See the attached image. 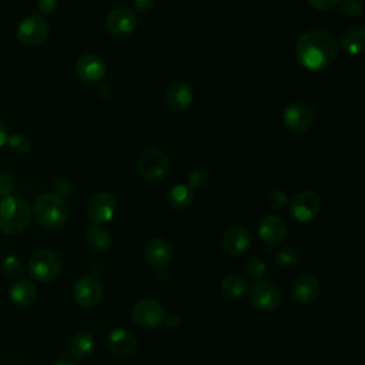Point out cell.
I'll return each mask as SVG.
<instances>
[{"instance_id":"obj_1","label":"cell","mask_w":365,"mask_h":365,"mask_svg":"<svg viewBox=\"0 0 365 365\" xmlns=\"http://www.w3.org/2000/svg\"><path fill=\"white\" fill-rule=\"evenodd\" d=\"M338 54V44L334 36L324 29L305 30L295 43L298 63L312 71L324 70L334 63Z\"/></svg>"},{"instance_id":"obj_2","label":"cell","mask_w":365,"mask_h":365,"mask_svg":"<svg viewBox=\"0 0 365 365\" xmlns=\"http://www.w3.org/2000/svg\"><path fill=\"white\" fill-rule=\"evenodd\" d=\"M31 215L36 222L46 230L61 228L68 218V208L57 194H41L34 201Z\"/></svg>"},{"instance_id":"obj_3","label":"cell","mask_w":365,"mask_h":365,"mask_svg":"<svg viewBox=\"0 0 365 365\" xmlns=\"http://www.w3.org/2000/svg\"><path fill=\"white\" fill-rule=\"evenodd\" d=\"M31 220L29 204L20 197H6L0 200V232L16 235L23 232Z\"/></svg>"},{"instance_id":"obj_4","label":"cell","mask_w":365,"mask_h":365,"mask_svg":"<svg viewBox=\"0 0 365 365\" xmlns=\"http://www.w3.org/2000/svg\"><path fill=\"white\" fill-rule=\"evenodd\" d=\"M63 268L60 255L48 248L36 251L29 259V274L38 282H50L56 279Z\"/></svg>"},{"instance_id":"obj_5","label":"cell","mask_w":365,"mask_h":365,"mask_svg":"<svg viewBox=\"0 0 365 365\" xmlns=\"http://www.w3.org/2000/svg\"><path fill=\"white\" fill-rule=\"evenodd\" d=\"M140 175L148 181H160L170 171V158L160 148H147L137 158Z\"/></svg>"},{"instance_id":"obj_6","label":"cell","mask_w":365,"mask_h":365,"mask_svg":"<svg viewBox=\"0 0 365 365\" xmlns=\"http://www.w3.org/2000/svg\"><path fill=\"white\" fill-rule=\"evenodd\" d=\"M48 33V21L40 14H31L20 21L17 26L16 37L19 43L26 47H37L47 40Z\"/></svg>"},{"instance_id":"obj_7","label":"cell","mask_w":365,"mask_h":365,"mask_svg":"<svg viewBox=\"0 0 365 365\" xmlns=\"http://www.w3.org/2000/svg\"><path fill=\"white\" fill-rule=\"evenodd\" d=\"M315 117L317 113L314 107L307 101H292L285 107L282 113V121L285 127L297 134L308 131L312 127Z\"/></svg>"},{"instance_id":"obj_8","label":"cell","mask_w":365,"mask_h":365,"mask_svg":"<svg viewBox=\"0 0 365 365\" xmlns=\"http://www.w3.org/2000/svg\"><path fill=\"white\" fill-rule=\"evenodd\" d=\"M250 304L262 312H269L278 308L281 302V291L278 285L269 279H259L252 284L248 292Z\"/></svg>"},{"instance_id":"obj_9","label":"cell","mask_w":365,"mask_h":365,"mask_svg":"<svg viewBox=\"0 0 365 365\" xmlns=\"http://www.w3.org/2000/svg\"><path fill=\"white\" fill-rule=\"evenodd\" d=\"M321 211V197L312 190L299 191L289 201V212L298 222L312 221Z\"/></svg>"},{"instance_id":"obj_10","label":"cell","mask_w":365,"mask_h":365,"mask_svg":"<svg viewBox=\"0 0 365 365\" xmlns=\"http://www.w3.org/2000/svg\"><path fill=\"white\" fill-rule=\"evenodd\" d=\"M131 317L134 324L143 329H153L165 319L163 305L151 298L140 299L134 305Z\"/></svg>"},{"instance_id":"obj_11","label":"cell","mask_w":365,"mask_h":365,"mask_svg":"<svg viewBox=\"0 0 365 365\" xmlns=\"http://www.w3.org/2000/svg\"><path fill=\"white\" fill-rule=\"evenodd\" d=\"M117 210L115 197L107 191L96 192L87 204V215L93 224H106L108 222Z\"/></svg>"},{"instance_id":"obj_12","label":"cell","mask_w":365,"mask_h":365,"mask_svg":"<svg viewBox=\"0 0 365 365\" xmlns=\"http://www.w3.org/2000/svg\"><path fill=\"white\" fill-rule=\"evenodd\" d=\"M104 295L101 282L94 277H83L76 281L73 287V297L76 302L84 308L97 307Z\"/></svg>"},{"instance_id":"obj_13","label":"cell","mask_w":365,"mask_h":365,"mask_svg":"<svg viewBox=\"0 0 365 365\" xmlns=\"http://www.w3.org/2000/svg\"><path fill=\"white\" fill-rule=\"evenodd\" d=\"M135 24L137 17L134 11L124 6L114 7L106 17V29L114 37H125L131 34Z\"/></svg>"},{"instance_id":"obj_14","label":"cell","mask_w":365,"mask_h":365,"mask_svg":"<svg viewBox=\"0 0 365 365\" xmlns=\"http://www.w3.org/2000/svg\"><path fill=\"white\" fill-rule=\"evenodd\" d=\"M251 245V234L242 225H232L224 231L221 237V248L230 257H240L248 251Z\"/></svg>"},{"instance_id":"obj_15","label":"cell","mask_w":365,"mask_h":365,"mask_svg":"<svg viewBox=\"0 0 365 365\" xmlns=\"http://www.w3.org/2000/svg\"><path fill=\"white\" fill-rule=\"evenodd\" d=\"M107 71L104 60L93 53L80 56L76 61V73L84 83H98L104 78Z\"/></svg>"},{"instance_id":"obj_16","label":"cell","mask_w":365,"mask_h":365,"mask_svg":"<svg viewBox=\"0 0 365 365\" xmlns=\"http://www.w3.org/2000/svg\"><path fill=\"white\" fill-rule=\"evenodd\" d=\"M107 348L114 356L127 358L135 352L137 339L128 329L114 328L107 336Z\"/></svg>"},{"instance_id":"obj_17","label":"cell","mask_w":365,"mask_h":365,"mask_svg":"<svg viewBox=\"0 0 365 365\" xmlns=\"http://www.w3.org/2000/svg\"><path fill=\"white\" fill-rule=\"evenodd\" d=\"M164 98L168 108L174 111H184L192 104V100H194L192 87L187 81L177 80L167 87Z\"/></svg>"},{"instance_id":"obj_18","label":"cell","mask_w":365,"mask_h":365,"mask_svg":"<svg viewBox=\"0 0 365 365\" xmlns=\"http://www.w3.org/2000/svg\"><path fill=\"white\" fill-rule=\"evenodd\" d=\"M259 238L268 245H278L287 237V224L285 221L274 214L264 217L258 225Z\"/></svg>"},{"instance_id":"obj_19","label":"cell","mask_w":365,"mask_h":365,"mask_svg":"<svg viewBox=\"0 0 365 365\" xmlns=\"http://www.w3.org/2000/svg\"><path fill=\"white\" fill-rule=\"evenodd\" d=\"M292 298L302 304L308 305L317 301L319 295V282L318 279L311 274H302L292 282Z\"/></svg>"},{"instance_id":"obj_20","label":"cell","mask_w":365,"mask_h":365,"mask_svg":"<svg viewBox=\"0 0 365 365\" xmlns=\"http://www.w3.org/2000/svg\"><path fill=\"white\" fill-rule=\"evenodd\" d=\"M144 258L151 267L164 268L173 258L171 245L163 238H151L144 247Z\"/></svg>"},{"instance_id":"obj_21","label":"cell","mask_w":365,"mask_h":365,"mask_svg":"<svg viewBox=\"0 0 365 365\" xmlns=\"http://www.w3.org/2000/svg\"><path fill=\"white\" fill-rule=\"evenodd\" d=\"M9 298L17 308H27L36 301L37 288L29 279H17L9 289Z\"/></svg>"},{"instance_id":"obj_22","label":"cell","mask_w":365,"mask_h":365,"mask_svg":"<svg viewBox=\"0 0 365 365\" xmlns=\"http://www.w3.org/2000/svg\"><path fill=\"white\" fill-rule=\"evenodd\" d=\"M341 47L352 56L361 54L365 46V30L362 26H354L346 29L339 38Z\"/></svg>"},{"instance_id":"obj_23","label":"cell","mask_w":365,"mask_h":365,"mask_svg":"<svg viewBox=\"0 0 365 365\" xmlns=\"http://www.w3.org/2000/svg\"><path fill=\"white\" fill-rule=\"evenodd\" d=\"M194 200V190L187 184H174L165 192V202L173 210H184Z\"/></svg>"},{"instance_id":"obj_24","label":"cell","mask_w":365,"mask_h":365,"mask_svg":"<svg viewBox=\"0 0 365 365\" xmlns=\"http://www.w3.org/2000/svg\"><path fill=\"white\" fill-rule=\"evenodd\" d=\"M94 349V338L88 332H77L68 344V354L73 358L83 359L88 356Z\"/></svg>"},{"instance_id":"obj_25","label":"cell","mask_w":365,"mask_h":365,"mask_svg":"<svg viewBox=\"0 0 365 365\" xmlns=\"http://www.w3.org/2000/svg\"><path fill=\"white\" fill-rule=\"evenodd\" d=\"M220 289L225 298L237 299L247 292V281L238 274H228L222 278Z\"/></svg>"},{"instance_id":"obj_26","label":"cell","mask_w":365,"mask_h":365,"mask_svg":"<svg viewBox=\"0 0 365 365\" xmlns=\"http://www.w3.org/2000/svg\"><path fill=\"white\" fill-rule=\"evenodd\" d=\"M86 241L94 251H106L111 245V235L103 225L91 224L87 228Z\"/></svg>"},{"instance_id":"obj_27","label":"cell","mask_w":365,"mask_h":365,"mask_svg":"<svg viewBox=\"0 0 365 365\" xmlns=\"http://www.w3.org/2000/svg\"><path fill=\"white\" fill-rule=\"evenodd\" d=\"M24 264L16 255L6 257L0 265V271L6 278H17L24 272Z\"/></svg>"},{"instance_id":"obj_28","label":"cell","mask_w":365,"mask_h":365,"mask_svg":"<svg viewBox=\"0 0 365 365\" xmlns=\"http://www.w3.org/2000/svg\"><path fill=\"white\" fill-rule=\"evenodd\" d=\"M274 258L277 261V264L282 268H292L298 264L299 261V254L295 248L292 247H282L279 250L275 251Z\"/></svg>"},{"instance_id":"obj_29","label":"cell","mask_w":365,"mask_h":365,"mask_svg":"<svg viewBox=\"0 0 365 365\" xmlns=\"http://www.w3.org/2000/svg\"><path fill=\"white\" fill-rule=\"evenodd\" d=\"M6 144L14 154H24L31 148L30 138L23 133H14V134L9 135Z\"/></svg>"},{"instance_id":"obj_30","label":"cell","mask_w":365,"mask_h":365,"mask_svg":"<svg viewBox=\"0 0 365 365\" xmlns=\"http://www.w3.org/2000/svg\"><path fill=\"white\" fill-rule=\"evenodd\" d=\"M338 7L339 13L348 20L359 19L362 14V3L359 0H341Z\"/></svg>"},{"instance_id":"obj_31","label":"cell","mask_w":365,"mask_h":365,"mask_svg":"<svg viewBox=\"0 0 365 365\" xmlns=\"http://www.w3.org/2000/svg\"><path fill=\"white\" fill-rule=\"evenodd\" d=\"M267 267H265V262L258 258V257H251L248 258L245 262H244V272L250 277V278H261L265 272Z\"/></svg>"},{"instance_id":"obj_32","label":"cell","mask_w":365,"mask_h":365,"mask_svg":"<svg viewBox=\"0 0 365 365\" xmlns=\"http://www.w3.org/2000/svg\"><path fill=\"white\" fill-rule=\"evenodd\" d=\"M208 178H210V171L207 168H195L188 174V178H187L188 184L187 185L191 187L192 190L200 188L204 184H207Z\"/></svg>"},{"instance_id":"obj_33","label":"cell","mask_w":365,"mask_h":365,"mask_svg":"<svg viewBox=\"0 0 365 365\" xmlns=\"http://www.w3.org/2000/svg\"><path fill=\"white\" fill-rule=\"evenodd\" d=\"M267 204L269 208L272 210H281L287 202H288V197L287 194L282 191V190H272L267 194V198H265Z\"/></svg>"},{"instance_id":"obj_34","label":"cell","mask_w":365,"mask_h":365,"mask_svg":"<svg viewBox=\"0 0 365 365\" xmlns=\"http://www.w3.org/2000/svg\"><path fill=\"white\" fill-rule=\"evenodd\" d=\"M16 182L11 174L6 173V171H0V197L6 198L10 197L14 191Z\"/></svg>"},{"instance_id":"obj_35","label":"cell","mask_w":365,"mask_h":365,"mask_svg":"<svg viewBox=\"0 0 365 365\" xmlns=\"http://www.w3.org/2000/svg\"><path fill=\"white\" fill-rule=\"evenodd\" d=\"M58 0H36V7L43 16H48L56 11Z\"/></svg>"},{"instance_id":"obj_36","label":"cell","mask_w":365,"mask_h":365,"mask_svg":"<svg viewBox=\"0 0 365 365\" xmlns=\"http://www.w3.org/2000/svg\"><path fill=\"white\" fill-rule=\"evenodd\" d=\"M341 0H307V3L315 9V10H319V11H327V10H331L334 7L338 6Z\"/></svg>"},{"instance_id":"obj_37","label":"cell","mask_w":365,"mask_h":365,"mask_svg":"<svg viewBox=\"0 0 365 365\" xmlns=\"http://www.w3.org/2000/svg\"><path fill=\"white\" fill-rule=\"evenodd\" d=\"M155 4V0H133V6L141 11V13H147L150 11Z\"/></svg>"},{"instance_id":"obj_38","label":"cell","mask_w":365,"mask_h":365,"mask_svg":"<svg viewBox=\"0 0 365 365\" xmlns=\"http://www.w3.org/2000/svg\"><path fill=\"white\" fill-rule=\"evenodd\" d=\"M9 138V133H7V127L6 124L0 120V147H3L7 143Z\"/></svg>"},{"instance_id":"obj_39","label":"cell","mask_w":365,"mask_h":365,"mask_svg":"<svg viewBox=\"0 0 365 365\" xmlns=\"http://www.w3.org/2000/svg\"><path fill=\"white\" fill-rule=\"evenodd\" d=\"M53 365H76L74 362H71V361H57V362H54Z\"/></svg>"}]
</instances>
